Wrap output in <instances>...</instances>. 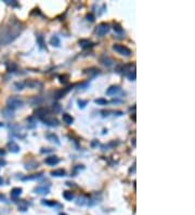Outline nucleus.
Listing matches in <instances>:
<instances>
[{
	"label": "nucleus",
	"instance_id": "1",
	"mask_svg": "<svg viewBox=\"0 0 195 215\" xmlns=\"http://www.w3.org/2000/svg\"><path fill=\"white\" fill-rule=\"evenodd\" d=\"M23 31V25L16 20L10 21L6 26L0 30V44L1 45H9L14 39L17 38Z\"/></svg>",
	"mask_w": 195,
	"mask_h": 215
},
{
	"label": "nucleus",
	"instance_id": "2",
	"mask_svg": "<svg viewBox=\"0 0 195 215\" xmlns=\"http://www.w3.org/2000/svg\"><path fill=\"white\" fill-rule=\"evenodd\" d=\"M7 105L8 108L14 110V109H19V108H22L24 105V101L21 98L16 96H12L10 97L8 100H7Z\"/></svg>",
	"mask_w": 195,
	"mask_h": 215
},
{
	"label": "nucleus",
	"instance_id": "3",
	"mask_svg": "<svg viewBox=\"0 0 195 215\" xmlns=\"http://www.w3.org/2000/svg\"><path fill=\"white\" fill-rule=\"evenodd\" d=\"M113 50L116 51L120 56H124V57H130L131 53H132L131 50L128 47L124 46V45H119V44H115L114 46H113Z\"/></svg>",
	"mask_w": 195,
	"mask_h": 215
},
{
	"label": "nucleus",
	"instance_id": "4",
	"mask_svg": "<svg viewBox=\"0 0 195 215\" xmlns=\"http://www.w3.org/2000/svg\"><path fill=\"white\" fill-rule=\"evenodd\" d=\"M110 32V25L107 23H100L96 28V34L100 37H103Z\"/></svg>",
	"mask_w": 195,
	"mask_h": 215
},
{
	"label": "nucleus",
	"instance_id": "5",
	"mask_svg": "<svg viewBox=\"0 0 195 215\" xmlns=\"http://www.w3.org/2000/svg\"><path fill=\"white\" fill-rule=\"evenodd\" d=\"M34 191L37 195L46 196V195L50 193V185H40V186H38V187H36L34 189Z\"/></svg>",
	"mask_w": 195,
	"mask_h": 215
},
{
	"label": "nucleus",
	"instance_id": "6",
	"mask_svg": "<svg viewBox=\"0 0 195 215\" xmlns=\"http://www.w3.org/2000/svg\"><path fill=\"white\" fill-rule=\"evenodd\" d=\"M1 116L6 119H14V110H12L10 108L6 107L1 110Z\"/></svg>",
	"mask_w": 195,
	"mask_h": 215
},
{
	"label": "nucleus",
	"instance_id": "7",
	"mask_svg": "<svg viewBox=\"0 0 195 215\" xmlns=\"http://www.w3.org/2000/svg\"><path fill=\"white\" fill-rule=\"evenodd\" d=\"M35 115L43 121L49 116V110L46 109V108H39L38 110H36V112H35Z\"/></svg>",
	"mask_w": 195,
	"mask_h": 215
},
{
	"label": "nucleus",
	"instance_id": "8",
	"mask_svg": "<svg viewBox=\"0 0 195 215\" xmlns=\"http://www.w3.org/2000/svg\"><path fill=\"white\" fill-rule=\"evenodd\" d=\"M43 124L49 127H57L60 125V122L57 119H54V117H49L48 116L47 119H43Z\"/></svg>",
	"mask_w": 195,
	"mask_h": 215
},
{
	"label": "nucleus",
	"instance_id": "9",
	"mask_svg": "<svg viewBox=\"0 0 195 215\" xmlns=\"http://www.w3.org/2000/svg\"><path fill=\"white\" fill-rule=\"evenodd\" d=\"M60 161H61L60 157H55V155H51V157H48L46 160H45V163L49 166H54V165H57V164H59Z\"/></svg>",
	"mask_w": 195,
	"mask_h": 215
},
{
	"label": "nucleus",
	"instance_id": "10",
	"mask_svg": "<svg viewBox=\"0 0 195 215\" xmlns=\"http://www.w3.org/2000/svg\"><path fill=\"white\" fill-rule=\"evenodd\" d=\"M100 61H101V63H102L104 66H106V67H110V66H112L114 64V60L112 58H110V57L105 56V54H103V56L100 58Z\"/></svg>",
	"mask_w": 195,
	"mask_h": 215
},
{
	"label": "nucleus",
	"instance_id": "11",
	"mask_svg": "<svg viewBox=\"0 0 195 215\" xmlns=\"http://www.w3.org/2000/svg\"><path fill=\"white\" fill-rule=\"evenodd\" d=\"M122 91V89L119 86L117 85H114V86H111L110 88L106 90V95L107 96H116V95H118L119 92Z\"/></svg>",
	"mask_w": 195,
	"mask_h": 215
},
{
	"label": "nucleus",
	"instance_id": "12",
	"mask_svg": "<svg viewBox=\"0 0 195 215\" xmlns=\"http://www.w3.org/2000/svg\"><path fill=\"white\" fill-rule=\"evenodd\" d=\"M8 148L12 153H17V152H20V150H21L19 145H17L15 141H13V140H11V141L8 143Z\"/></svg>",
	"mask_w": 195,
	"mask_h": 215
},
{
	"label": "nucleus",
	"instance_id": "13",
	"mask_svg": "<svg viewBox=\"0 0 195 215\" xmlns=\"http://www.w3.org/2000/svg\"><path fill=\"white\" fill-rule=\"evenodd\" d=\"M47 139L49 140V141L53 142V143H55L57 146H60L61 145V142H60V139H59V137H57V135L53 134V133H50V134H47L46 135Z\"/></svg>",
	"mask_w": 195,
	"mask_h": 215
},
{
	"label": "nucleus",
	"instance_id": "14",
	"mask_svg": "<svg viewBox=\"0 0 195 215\" xmlns=\"http://www.w3.org/2000/svg\"><path fill=\"white\" fill-rule=\"evenodd\" d=\"M41 204L50 207H62L60 203H57V201H51V200H41Z\"/></svg>",
	"mask_w": 195,
	"mask_h": 215
},
{
	"label": "nucleus",
	"instance_id": "15",
	"mask_svg": "<svg viewBox=\"0 0 195 215\" xmlns=\"http://www.w3.org/2000/svg\"><path fill=\"white\" fill-rule=\"evenodd\" d=\"M62 119H63V122L65 124H67V125H71V124L74 123V117L72 115H69L68 113H63L62 114Z\"/></svg>",
	"mask_w": 195,
	"mask_h": 215
},
{
	"label": "nucleus",
	"instance_id": "16",
	"mask_svg": "<svg viewBox=\"0 0 195 215\" xmlns=\"http://www.w3.org/2000/svg\"><path fill=\"white\" fill-rule=\"evenodd\" d=\"M39 166V163L38 162H36V161H28L27 163H25V169H28V171H31V169H37Z\"/></svg>",
	"mask_w": 195,
	"mask_h": 215
},
{
	"label": "nucleus",
	"instance_id": "17",
	"mask_svg": "<svg viewBox=\"0 0 195 215\" xmlns=\"http://www.w3.org/2000/svg\"><path fill=\"white\" fill-rule=\"evenodd\" d=\"M85 73L88 74L89 76H91V77H96V75H99L100 74V70L96 69V67H90V69L86 70Z\"/></svg>",
	"mask_w": 195,
	"mask_h": 215
},
{
	"label": "nucleus",
	"instance_id": "18",
	"mask_svg": "<svg viewBox=\"0 0 195 215\" xmlns=\"http://www.w3.org/2000/svg\"><path fill=\"white\" fill-rule=\"evenodd\" d=\"M50 45H52L53 47H60L61 46V39L59 38V36H57V35H53L52 37H51V39H50Z\"/></svg>",
	"mask_w": 195,
	"mask_h": 215
},
{
	"label": "nucleus",
	"instance_id": "19",
	"mask_svg": "<svg viewBox=\"0 0 195 215\" xmlns=\"http://www.w3.org/2000/svg\"><path fill=\"white\" fill-rule=\"evenodd\" d=\"M72 89V87H67V88H64V89H62V90H59V91L55 92V98L57 99H61V98H63V97L67 93V92L69 91Z\"/></svg>",
	"mask_w": 195,
	"mask_h": 215
},
{
	"label": "nucleus",
	"instance_id": "20",
	"mask_svg": "<svg viewBox=\"0 0 195 215\" xmlns=\"http://www.w3.org/2000/svg\"><path fill=\"white\" fill-rule=\"evenodd\" d=\"M36 40H37V45L39 46V48H40V49H47V48H46V42H45V40H43V37H42L41 35H40V34L37 35Z\"/></svg>",
	"mask_w": 195,
	"mask_h": 215
},
{
	"label": "nucleus",
	"instance_id": "21",
	"mask_svg": "<svg viewBox=\"0 0 195 215\" xmlns=\"http://www.w3.org/2000/svg\"><path fill=\"white\" fill-rule=\"evenodd\" d=\"M25 86H28L31 88H37V87H41L42 84L40 82H37V81H28V82H25Z\"/></svg>",
	"mask_w": 195,
	"mask_h": 215
},
{
	"label": "nucleus",
	"instance_id": "22",
	"mask_svg": "<svg viewBox=\"0 0 195 215\" xmlns=\"http://www.w3.org/2000/svg\"><path fill=\"white\" fill-rule=\"evenodd\" d=\"M51 175L53 177H64V176H66V172L62 169H55V171H52V172H51Z\"/></svg>",
	"mask_w": 195,
	"mask_h": 215
},
{
	"label": "nucleus",
	"instance_id": "23",
	"mask_svg": "<svg viewBox=\"0 0 195 215\" xmlns=\"http://www.w3.org/2000/svg\"><path fill=\"white\" fill-rule=\"evenodd\" d=\"M43 173H38V174H33V175H28V176L23 177V181H35V179H38L40 177H42Z\"/></svg>",
	"mask_w": 195,
	"mask_h": 215
},
{
	"label": "nucleus",
	"instance_id": "24",
	"mask_svg": "<svg viewBox=\"0 0 195 215\" xmlns=\"http://www.w3.org/2000/svg\"><path fill=\"white\" fill-rule=\"evenodd\" d=\"M22 188H20V187H16V188H13L11 190V197L12 198H17L22 195Z\"/></svg>",
	"mask_w": 195,
	"mask_h": 215
},
{
	"label": "nucleus",
	"instance_id": "25",
	"mask_svg": "<svg viewBox=\"0 0 195 215\" xmlns=\"http://www.w3.org/2000/svg\"><path fill=\"white\" fill-rule=\"evenodd\" d=\"M36 125H37V123H36V119L34 116H31L27 119V127L28 128H35Z\"/></svg>",
	"mask_w": 195,
	"mask_h": 215
},
{
	"label": "nucleus",
	"instance_id": "26",
	"mask_svg": "<svg viewBox=\"0 0 195 215\" xmlns=\"http://www.w3.org/2000/svg\"><path fill=\"white\" fill-rule=\"evenodd\" d=\"M76 203L77 205H87L88 204V198H86V197H79V198H77Z\"/></svg>",
	"mask_w": 195,
	"mask_h": 215
},
{
	"label": "nucleus",
	"instance_id": "27",
	"mask_svg": "<svg viewBox=\"0 0 195 215\" xmlns=\"http://www.w3.org/2000/svg\"><path fill=\"white\" fill-rule=\"evenodd\" d=\"M63 198L66 201H72L74 199V193L72 191H63Z\"/></svg>",
	"mask_w": 195,
	"mask_h": 215
},
{
	"label": "nucleus",
	"instance_id": "28",
	"mask_svg": "<svg viewBox=\"0 0 195 215\" xmlns=\"http://www.w3.org/2000/svg\"><path fill=\"white\" fill-rule=\"evenodd\" d=\"M13 87H14L15 90H22V89H24L26 87V86H25V82H17V83H14Z\"/></svg>",
	"mask_w": 195,
	"mask_h": 215
},
{
	"label": "nucleus",
	"instance_id": "29",
	"mask_svg": "<svg viewBox=\"0 0 195 215\" xmlns=\"http://www.w3.org/2000/svg\"><path fill=\"white\" fill-rule=\"evenodd\" d=\"M94 102H96V104H98V105H106V104L108 103V101H107L106 99H104V98L96 99L94 100Z\"/></svg>",
	"mask_w": 195,
	"mask_h": 215
},
{
	"label": "nucleus",
	"instance_id": "30",
	"mask_svg": "<svg viewBox=\"0 0 195 215\" xmlns=\"http://www.w3.org/2000/svg\"><path fill=\"white\" fill-rule=\"evenodd\" d=\"M77 103H78V107L79 109H85L86 105L88 104V100H82V99H79L77 101Z\"/></svg>",
	"mask_w": 195,
	"mask_h": 215
},
{
	"label": "nucleus",
	"instance_id": "31",
	"mask_svg": "<svg viewBox=\"0 0 195 215\" xmlns=\"http://www.w3.org/2000/svg\"><path fill=\"white\" fill-rule=\"evenodd\" d=\"M113 28H114L115 33H117V34H122V33H124V30H122V26H120L118 23H115Z\"/></svg>",
	"mask_w": 195,
	"mask_h": 215
},
{
	"label": "nucleus",
	"instance_id": "32",
	"mask_svg": "<svg viewBox=\"0 0 195 215\" xmlns=\"http://www.w3.org/2000/svg\"><path fill=\"white\" fill-rule=\"evenodd\" d=\"M27 207H28V203H27V202H24V201L20 202V204H19V209L21 210V211H23V212L26 211Z\"/></svg>",
	"mask_w": 195,
	"mask_h": 215
},
{
	"label": "nucleus",
	"instance_id": "33",
	"mask_svg": "<svg viewBox=\"0 0 195 215\" xmlns=\"http://www.w3.org/2000/svg\"><path fill=\"white\" fill-rule=\"evenodd\" d=\"M90 44H91V42L89 41V40H86V39H81V40H79V45H80L82 48L89 47V46H90Z\"/></svg>",
	"mask_w": 195,
	"mask_h": 215
},
{
	"label": "nucleus",
	"instance_id": "34",
	"mask_svg": "<svg viewBox=\"0 0 195 215\" xmlns=\"http://www.w3.org/2000/svg\"><path fill=\"white\" fill-rule=\"evenodd\" d=\"M127 77L129 81H136V72L134 71H130L129 73L127 74Z\"/></svg>",
	"mask_w": 195,
	"mask_h": 215
},
{
	"label": "nucleus",
	"instance_id": "35",
	"mask_svg": "<svg viewBox=\"0 0 195 215\" xmlns=\"http://www.w3.org/2000/svg\"><path fill=\"white\" fill-rule=\"evenodd\" d=\"M59 78H60V82L62 84H67L68 83V75H61Z\"/></svg>",
	"mask_w": 195,
	"mask_h": 215
},
{
	"label": "nucleus",
	"instance_id": "36",
	"mask_svg": "<svg viewBox=\"0 0 195 215\" xmlns=\"http://www.w3.org/2000/svg\"><path fill=\"white\" fill-rule=\"evenodd\" d=\"M7 67H8V71H10V72H11V70H16V65L13 63V62L9 63L8 65H7Z\"/></svg>",
	"mask_w": 195,
	"mask_h": 215
},
{
	"label": "nucleus",
	"instance_id": "37",
	"mask_svg": "<svg viewBox=\"0 0 195 215\" xmlns=\"http://www.w3.org/2000/svg\"><path fill=\"white\" fill-rule=\"evenodd\" d=\"M4 2L7 4H9V6H12V7H15V6H17V2L16 1H10V0H4Z\"/></svg>",
	"mask_w": 195,
	"mask_h": 215
},
{
	"label": "nucleus",
	"instance_id": "38",
	"mask_svg": "<svg viewBox=\"0 0 195 215\" xmlns=\"http://www.w3.org/2000/svg\"><path fill=\"white\" fill-rule=\"evenodd\" d=\"M86 19H87V21H89V22H94V16L92 15L91 13H90V14H87V15H86Z\"/></svg>",
	"mask_w": 195,
	"mask_h": 215
},
{
	"label": "nucleus",
	"instance_id": "39",
	"mask_svg": "<svg viewBox=\"0 0 195 215\" xmlns=\"http://www.w3.org/2000/svg\"><path fill=\"white\" fill-rule=\"evenodd\" d=\"M53 110L54 112H60L61 111V105L60 104H53Z\"/></svg>",
	"mask_w": 195,
	"mask_h": 215
},
{
	"label": "nucleus",
	"instance_id": "40",
	"mask_svg": "<svg viewBox=\"0 0 195 215\" xmlns=\"http://www.w3.org/2000/svg\"><path fill=\"white\" fill-rule=\"evenodd\" d=\"M88 86H89L88 83H82L81 85H79V88L81 87V89H86L87 87H88Z\"/></svg>",
	"mask_w": 195,
	"mask_h": 215
},
{
	"label": "nucleus",
	"instance_id": "41",
	"mask_svg": "<svg viewBox=\"0 0 195 215\" xmlns=\"http://www.w3.org/2000/svg\"><path fill=\"white\" fill-rule=\"evenodd\" d=\"M113 113H114V115H116V116H122V114H124L122 111H114Z\"/></svg>",
	"mask_w": 195,
	"mask_h": 215
},
{
	"label": "nucleus",
	"instance_id": "42",
	"mask_svg": "<svg viewBox=\"0 0 195 215\" xmlns=\"http://www.w3.org/2000/svg\"><path fill=\"white\" fill-rule=\"evenodd\" d=\"M48 152H52V149H50V150L42 149V150H41V153H48Z\"/></svg>",
	"mask_w": 195,
	"mask_h": 215
},
{
	"label": "nucleus",
	"instance_id": "43",
	"mask_svg": "<svg viewBox=\"0 0 195 215\" xmlns=\"http://www.w3.org/2000/svg\"><path fill=\"white\" fill-rule=\"evenodd\" d=\"M4 154H6V151L3 149H0V157H3Z\"/></svg>",
	"mask_w": 195,
	"mask_h": 215
},
{
	"label": "nucleus",
	"instance_id": "44",
	"mask_svg": "<svg viewBox=\"0 0 195 215\" xmlns=\"http://www.w3.org/2000/svg\"><path fill=\"white\" fill-rule=\"evenodd\" d=\"M1 185H3V179L0 177V186H1Z\"/></svg>",
	"mask_w": 195,
	"mask_h": 215
},
{
	"label": "nucleus",
	"instance_id": "45",
	"mask_svg": "<svg viewBox=\"0 0 195 215\" xmlns=\"http://www.w3.org/2000/svg\"><path fill=\"white\" fill-rule=\"evenodd\" d=\"M134 140H136V139H134V138L132 139V143H133V146L136 147V141H134Z\"/></svg>",
	"mask_w": 195,
	"mask_h": 215
},
{
	"label": "nucleus",
	"instance_id": "46",
	"mask_svg": "<svg viewBox=\"0 0 195 215\" xmlns=\"http://www.w3.org/2000/svg\"><path fill=\"white\" fill-rule=\"evenodd\" d=\"M59 215H67V214H65V213H60Z\"/></svg>",
	"mask_w": 195,
	"mask_h": 215
}]
</instances>
